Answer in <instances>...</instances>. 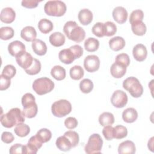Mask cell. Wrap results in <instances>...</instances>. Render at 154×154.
I'll list each match as a JSON object with an SVG mask.
<instances>
[{"label":"cell","instance_id":"cell-1","mask_svg":"<svg viewBox=\"0 0 154 154\" xmlns=\"http://www.w3.org/2000/svg\"><path fill=\"white\" fill-rule=\"evenodd\" d=\"M0 121L4 127L11 128L14 125L23 123L25 122V116L19 108H13L6 114L2 115Z\"/></svg>","mask_w":154,"mask_h":154},{"label":"cell","instance_id":"cell-2","mask_svg":"<svg viewBox=\"0 0 154 154\" xmlns=\"http://www.w3.org/2000/svg\"><path fill=\"white\" fill-rule=\"evenodd\" d=\"M63 31L67 37L76 43H80L85 37L84 29L78 25L75 21H67L63 26Z\"/></svg>","mask_w":154,"mask_h":154},{"label":"cell","instance_id":"cell-3","mask_svg":"<svg viewBox=\"0 0 154 154\" xmlns=\"http://www.w3.org/2000/svg\"><path fill=\"white\" fill-rule=\"evenodd\" d=\"M21 101L23 108L22 112L25 117L28 119L34 117L38 112V107L35 102L34 96L31 93H27L22 96Z\"/></svg>","mask_w":154,"mask_h":154},{"label":"cell","instance_id":"cell-4","mask_svg":"<svg viewBox=\"0 0 154 154\" xmlns=\"http://www.w3.org/2000/svg\"><path fill=\"white\" fill-rule=\"evenodd\" d=\"M66 5L61 1H49L44 6V11L46 14L51 16L60 17L66 12Z\"/></svg>","mask_w":154,"mask_h":154},{"label":"cell","instance_id":"cell-5","mask_svg":"<svg viewBox=\"0 0 154 154\" xmlns=\"http://www.w3.org/2000/svg\"><path fill=\"white\" fill-rule=\"evenodd\" d=\"M123 87L129 92L131 95L135 98L140 97L143 93V87L139 80L133 76H130L123 82Z\"/></svg>","mask_w":154,"mask_h":154},{"label":"cell","instance_id":"cell-6","mask_svg":"<svg viewBox=\"0 0 154 154\" xmlns=\"http://www.w3.org/2000/svg\"><path fill=\"white\" fill-rule=\"evenodd\" d=\"M54 86V82L46 77L36 79L32 83V89L38 95H43L51 92Z\"/></svg>","mask_w":154,"mask_h":154},{"label":"cell","instance_id":"cell-7","mask_svg":"<svg viewBox=\"0 0 154 154\" xmlns=\"http://www.w3.org/2000/svg\"><path fill=\"white\" fill-rule=\"evenodd\" d=\"M52 114L57 117H63L69 114L72 111V105L66 99H60L54 102L51 106Z\"/></svg>","mask_w":154,"mask_h":154},{"label":"cell","instance_id":"cell-8","mask_svg":"<svg viewBox=\"0 0 154 154\" xmlns=\"http://www.w3.org/2000/svg\"><path fill=\"white\" fill-rule=\"evenodd\" d=\"M103 146V140L98 134H93L90 136L84 150L87 154L100 153Z\"/></svg>","mask_w":154,"mask_h":154},{"label":"cell","instance_id":"cell-9","mask_svg":"<svg viewBox=\"0 0 154 154\" xmlns=\"http://www.w3.org/2000/svg\"><path fill=\"white\" fill-rule=\"evenodd\" d=\"M128 96L122 90H116L111 97V102L116 108H120L124 107L128 103Z\"/></svg>","mask_w":154,"mask_h":154},{"label":"cell","instance_id":"cell-10","mask_svg":"<svg viewBox=\"0 0 154 154\" xmlns=\"http://www.w3.org/2000/svg\"><path fill=\"white\" fill-rule=\"evenodd\" d=\"M84 67L88 72H94L97 71L100 67V60L95 55H90L87 56L84 61Z\"/></svg>","mask_w":154,"mask_h":154},{"label":"cell","instance_id":"cell-11","mask_svg":"<svg viewBox=\"0 0 154 154\" xmlns=\"http://www.w3.org/2000/svg\"><path fill=\"white\" fill-rule=\"evenodd\" d=\"M42 141L35 135L32 136L25 145V154H35L42 146Z\"/></svg>","mask_w":154,"mask_h":154},{"label":"cell","instance_id":"cell-12","mask_svg":"<svg viewBox=\"0 0 154 154\" xmlns=\"http://www.w3.org/2000/svg\"><path fill=\"white\" fill-rule=\"evenodd\" d=\"M8 51L11 56L16 58L26 52V49L25 45L22 42L15 40L8 45Z\"/></svg>","mask_w":154,"mask_h":154},{"label":"cell","instance_id":"cell-13","mask_svg":"<svg viewBox=\"0 0 154 154\" xmlns=\"http://www.w3.org/2000/svg\"><path fill=\"white\" fill-rule=\"evenodd\" d=\"M112 14L114 20L119 24L125 23L128 16L127 10L125 9V8L121 6H118L114 8Z\"/></svg>","mask_w":154,"mask_h":154},{"label":"cell","instance_id":"cell-14","mask_svg":"<svg viewBox=\"0 0 154 154\" xmlns=\"http://www.w3.org/2000/svg\"><path fill=\"white\" fill-rule=\"evenodd\" d=\"M33 60L32 56L27 52H25L23 54L16 58L17 64L25 70L28 69L32 65Z\"/></svg>","mask_w":154,"mask_h":154},{"label":"cell","instance_id":"cell-15","mask_svg":"<svg viewBox=\"0 0 154 154\" xmlns=\"http://www.w3.org/2000/svg\"><path fill=\"white\" fill-rule=\"evenodd\" d=\"M134 58L138 61L141 62L146 60L147 55V51L146 47L143 44L136 45L132 50Z\"/></svg>","mask_w":154,"mask_h":154},{"label":"cell","instance_id":"cell-16","mask_svg":"<svg viewBox=\"0 0 154 154\" xmlns=\"http://www.w3.org/2000/svg\"><path fill=\"white\" fill-rule=\"evenodd\" d=\"M16 18V13L11 7L3 8L0 13V19L5 23H12Z\"/></svg>","mask_w":154,"mask_h":154},{"label":"cell","instance_id":"cell-17","mask_svg":"<svg viewBox=\"0 0 154 154\" xmlns=\"http://www.w3.org/2000/svg\"><path fill=\"white\" fill-rule=\"evenodd\" d=\"M136 152V148L134 142L130 140H126L121 143L118 147V152L119 154L129 153L134 154Z\"/></svg>","mask_w":154,"mask_h":154},{"label":"cell","instance_id":"cell-18","mask_svg":"<svg viewBox=\"0 0 154 154\" xmlns=\"http://www.w3.org/2000/svg\"><path fill=\"white\" fill-rule=\"evenodd\" d=\"M20 37L26 42H33L36 39L37 32L34 27L26 26L21 30Z\"/></svg>","mask_w":154,"mask_h":154},{"label":"cell","instance_id":"cell-19","mask_svg":"<svg viewBox=\"0 0 154 154\" xmlns=\"http://www.w3.org/2000/svg\"><path fill=\"white\" fill-rule=\"evenodd\" d=\"M110 72L114 78H120L125 75L126 72V67L123 64L115 62L111 66Z\"/></svg>","mask_w":154,"mask_h":154},{"label":"cell","instance_id":"cell-20","mask_svg":"<svg viewBox=\"0 0 154 154\" xmlns=\"http://www.w3.org/2000/svg\"><path fill=\"white\" fill-rule=\"evenodd\" d=\"M32 48L34 52L39 56L45 55L48 49L46 43L40 39H35L32 42Z\"/></svg>","mask_w":154,"mask_h":154},{"label":"cell","instance_id":"cell-21","mask_svg":"<svg viewBox=\"0 0 154 154\" xmlns=\"http://www.w3.org/2000/svg\"><path fill=\"white\" fill-rule=\"evenodd\" d=\"M78 20L83 25H87L90 24L93 20V13L87 8H84L79 11L78 15Z\"/></svg>","mask_w":154,"mask_h":154},{"label":"cell","instance_id":"cell-22","mask_svg":"<svg viewBox=\"0 0 154 154\" xmlns=\"http://www.w3.org/2000/svg\"><path fill=\"white\" fill-rule=\"evenodd\" d=\"M58 58L62 63L66 64H70L75 60L73 52L70 48L60 51L58 54Z\"/></svg>","mask_w":154,"mask_h":154},{"label":"cell","instance_id":"cell-23","mask_svg":"<svg viewBox=\"0 0 154 154\" xmlns=\"http://www.w3.org/2000/svg\"><path fill=\"white\" fill-rule=\"evenodd\" d=\"M55 144L59 150L64 152L69 151L72 148L70 141L65 135L60 136L57 138Z\"/></svg>","mask_w":154,"mask_h":154},{"label":"cell","instance_id":"cell-24","mask_svg":"<svg viewBox=\"0 0 154 154\" xmlns=\"http://www.w3.org/2000/svg\"><path fill=\"white\" fill-rule=\"evenodd\" d=\"M138 118V112L134 108H128L122 112V119L124 122L131 123L134 122Z\"/></svg>","mask_w":154,"mask_h":154},{"label":"cell","instance_id":"cell-25","mask_svg":"<svg viewBox=\"0 0 154 154\" xmlns=\"http://www.w3.org/2000/svg\"><path fill=\"white\" fill-rule=\"evenodd\" d=\"M49 40L50 43L55 47L63 46L66 41L65 36L60 32H55L51 34Z\"/></svg>","mask_w":154,"mask_h":154},{"label":"cell","instance_id":"cell-26","mask_svg":"<svg viewBox=\"0 0 154 154\" xmlns=\"http://www.w3.org/2000/svg\"><path fill=\"white\" fill-rule=\"evenodd\" d=\"M109 46L112 51H119L125 46V40L120 36L114 37L109 40Z\"/></svg>","mask_w":154,"mask_h":154},{"label":"cell","instance_id":"cell-27","mask_svg":"<svg viewBox=\"0 0 154 154\" xmlns=\"http://www.w3.org/2000/svg\"><path fill=\"white\" fill-rule=\"evenodd\" d=\"M131 24V29L134 34L138 36H142L145 34L147 28L143 21H137Z\"/></svg>","mask_w":154,"mask_h":154},{"label":"cell","instance_id":"cell-28","mask_svg":"<svg viewBox=\"0 0 154 154\" xmlns=\"http://www.w3.org/2000/svg\"><path fill=\"white\" fill-rule=\"evenodd\" d=\"M99 122L102 126L112 125L114 123V115L109 112H104L99 116Z\"/></svg>","mask_w":154,"mask_h":154},{"label":"cell","instance_id":"cell-29","mask_svg":"<svg viewBox=\"0 0 154 154\" xmlns=\"http://www.w3.org/2000/svg\"><path fill=\"white\" fill-rule=\"evenodd\" d=\"M99 47V42L94 37L87 38L84 42L85 49L90 52H93L98 49Z\"/></svg>","mask_w":154,"mask_h":154},{"label":"cell","instance_id":"cell-30","mask_svg":"<svg viewBox=\"0 0 154 154\" xmlns=\"http://www.w3.org/2000/svg\"><path fill=\"white\" fill-rule=\"evenodd\" d=\"M38 28L41 32L48 34L53 29L54 25L51 20L47 19H42L38 23Z\"/></svg>","mask_w":154,"mask_h":154},{"label":"cell","instance_id":"cell-31","mask_svg":"<svg viewBox=\"0 0 154 154\" xmlns=\"http://www.w3.org/2000/svg\"><path fill=\"white\" fill-rule=\"evenodd\" d=\"M51 74L56 80L61 81L66 77V70L60 66H55L52 68Z\"/></svg>","mask_w":154,"mask_h":154},{"label":"cell","instance_id":"cell-32","mask_svg":"<svg viewBox=\"0 0 154 154\" xmlns=\"http://www.w3.org/2000/svg\"><path fill=\"white\" fill-rule=\"evenodd\" d=\"M14 131L17 136L20 137H24L27 136L29 134L30 128L28 125L22 123L16 125Z\"/></svg>","mask_w":154,"mask_h":154},{"label":"cell","instance_id":"cell-33","mask_svg":"<svg viewBox=\"0 0 154 154\" xmlns=\"http://www.w3.org/2000/svg\"><path fill=\"white\" fill-rule=\"evenodd\" d=\"M84 70L80 66H74L70 69V76L74 80L81 79L84 76Z\"/></svg>","mask_w":154,"mask_h":154},{"label":"cell","instance_id":"cell-34","mask_svg":"<svg viewBox=\"0 0 154 154\" xmlns=\"http://www.w3.org/2000/svg\"><path fill=\"white\" fill-rule=\"evenodd\" d=\"M14 34V31L10 26H3L0 29V38L3 40L11 38Z\"/></svg>","mask_w":154,"mask_h":154},{"label":"cell","instance_id":"cell-35","mask_svg":"<svg viewBox=\"0 0 154 154\" xmlns=\"http://www.w3.org/2000/svg\"><path fill=\"white\" fill-rule=\"evenodd\" d=\"M41 63L40 61L34 58L32 65L27 69L25 70V72L29 75H35L38 74L41 70Z\"/></svg>","mask_w":154,"mask_h":154},{"label":"cell","instance_id":"cell-36","mask_svg":"<svg viewBox=\"0 0 154 154\" xmlns=\"http://www.w3.org/2000/svg\"><path fill=\"white\" fill-rule=\"evenodd\" d=\"M35 135L42 141L43 143H47L52 137V132L50 130L46 128L40 129Z\"/></svg>","mask_w":154,"mask_h":154},{"label":"cell","instance_id":"cell-37","mask_svg":"<svg viewBox=\"0 0 154 154\" xmlns=\"http://www.w3.org/2000/svg\"><path fill=\"white\" fill-rule=\"evenodd\" d=\"M79 88L82 93H89L93 89V83L89 79H84L79 83Z\"/></svg>","mask_w":154,"mask_h":154},{"label":"cell","instance_id":"cell-38","mask_svg":"<svg viewBox=\"0 0 154 154\" xmlns=\"http://www.w3.org/2000/svg\"><path fill=\"white\" fill-rule=\"evenodd\" d=\"M105 36L110 37L114 35L117 32V26L116 24L111 21H107L104 23Z\"/></svg>","mask_w":154,"mask_h":154},{"label":"cell","instance_id":"cell-39","mask_svg":"<svg viewBox=\"0 0 154 154\" xmlns=\"http://www.w3.org/2000/svg\"><path fill=\"white\" fill-rule=\"evenodd\" d=\"M114 138L122 139L125 138L128 135V130L125 126L122 125H117L114 128Z\"/></svg>","mask_w":154,"mask_h":154},{"label":"cell","instance_id":"cell-40","mask_svg":"<svg viewBox=\"0 0 154 154\" xmlns=\"http://www.w3.org/2000/svg\"><path fill=\"white\" fill-rule=\"evenodd\" d=\"M65 135L71 142L72 147H76L79 141V137L78 134L73 131H68L64 134Z\"/></svg>","mask_w":154,"mask_h":154},{"label":"cell","instance_id":"cell-41","mask_svg":"<svg viewBox=\"0 0 154 154\" xmlns=\"http://www.w3.org/2000/svg\"><path fill=\"white\" fill-rule=\"evenodd\" d=\"M92 32L98 37L105 36L104 23L102 22H97L92 27Z\"/></svg>","mask_w":154,"mask_h":154},{"label":"cell","instance_id":"cell-42","mask_svg":"<svg viewBox=\"0 0 154 154\" xmlns=\"http://www.w3.org/2000/svg\"><path fill=\"white\" fill-rule=\"evenodd\" d=\"M144 17V13L141 10L137 9L134 10L129 17V22L132 23L137 21H143Z\"/></svg>","mask_w":154,"mask_h":154},{"label":"cell","instance_id":"cell-43","mask_svg":"<svg viewBox=\"0 0 154 154\" xmlns=\"http://www.w3.org/2000/svg\"><path fill=\"white\" fill-rule=\"evenodd\" d=\"M16 73V69L15 67L11 64H8L4 67L1 74L11 79L14 76Z\"/></svg>","mask_w":154,"mask_h":154},{"label":"cell","instance_id":"cell-44","mask_svg":"<svg viewBox=\"0 0 154 154\" xmlns=\"http://www.w3.org/2000/svg\"><path fill=\"white\" fill-rule=\"evenodd\" d=\"M115 62L123 64L127 67L130 64V58L127 54L122 53L116 56Z\"/></svg>","mask_w":154,"mask_h":154},{"label":"cell","instance_id":"cell-45","mask_svg":"<svg viewBox=\"0 0 154 154\" xmlns=\"http://www.w3.org/2000/svg\"><path fill=\"white\" fill-rule=\"evenodd\" d=\"M102 134L106 140H111L114 138V128L111 125L104 126L102 130Z\"/></svg>","mask_w":154,"mask_h":154},{"label":"cell","instance_id":"cell-46","mask_svg":"<svg viewBox=\"0 0 154 154\" xmlns=\"http://www.w3.org/2000/svg\"><path fill=\"white\" fill-rule=\"evenodd\" d=\"M11 79L1 74L0 75V90H7L11 84Z\"/></svg>","mask_w":154,"mask_h":154},{"label":"cell","instance_id":"cell-47","mask_svg":"<svg viewBox=\"0 0 154 154\" xmlns=\"http://www.w3.org/2000/svg\"><path fill=\"white\" fill-rule=\"evenodd\" d=\"M65 126L69 129H73L77 127L78 121L76 118L73 117H67L64 121Z\"/></svg>","mask_w":154,"mask_h":154},{"label":"cell","instance_id":"cell-48","mask_svg":"<svg viewBox=\"0 0 154 154\" xmlns=\"http://www.w3.org/2000/svg\"><path fill=\"white\" fill-rule=\"evenodd\" d=\"M10 153L15 154V153H24L25 154V146L21 144H15L11 146L10 150Z\"/></svg>","mask_w":154,"mask_h":154},{"label":"cell","instance_id":"cell-49","mask_svg":"<svg viewBox=\"0 0 154 154\" xmlns=\"http://www.w3.org/2000/svg\"><path fill=\"white\" fill-rule=\"evenodd\" d=\"M69 48L73 52L75 59L80 58L83 54V49L80 45H75L70 46Z\"/></svg>","mask_w":154,"mask_h":154},{"label":"cell","instance_id":"cell-50","mask_svg":"<svg viewBox=\"0 0 154 154\" xmlns=\"http://www.w3.org/2000/svg\"><path fill=\"white\" fill-rule=\"evenodd\" d=\"M42 1L37 0H23L21 4L23 7L28 8H34L37 7L39 2Z\"/></svg>","mask_w":154,"mask_h":154},{"label":"cell","instance_id":"cell-51","mask_svg":"<svg viewBox=\"0 0 154 154\" xmlns=\"http://www.w3.org/2000/svg\"><path fill=\"white\" fill-rule=\"evenodd\" d=\"M14 140V137L12 134V133L7 131H5L2 132L1 135V140L6 143V144H10Z\"/></svg>","mask_w":154,"mask_h":154},{"label":"cell","instance_id":"cell-52","mask_svg":"<svg viewBox=\"0 0 154 154\" xmlns=\"http://www.w3.org/2000/svg\"><path fill=\"white\" fill-rule=\"evenodd\" d=\"M153 137H152L148 141V148L153 152Z\"/></svg>","mask_w":154,"mask_h":154}]
</instances>
